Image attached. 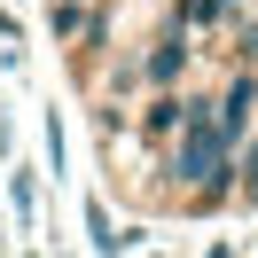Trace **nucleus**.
Returning <instances> with one entry per match:
<instances>
[{
    "label": "nucleus",
    "mask_w": 258,
    "mask_h": 258,
    "mask_svg": "<svg viewBox=\"0 0 258 258\" xmlns=\"http://www.w3.org/2000/svg\"><path fill=\"white\" fill-rule=\"evenodd\" d=\"M172 180L188 188L196 211H211V204L235 196V141L211 125V102H196V94H188V117L172 133Z\"/></svg>",
    "instance_id": "obj_1"
},
{
    "label": "nucleus",
    "mask_w": 258,
    "mask_h": 258,
    "mask_svg": "<svg viewBox=\"0 0 258 258\" xmlns=\"http://www.w3.org/2000/svg\"><path fill=\"white\" fill-rule=\"evenodd\" d=\"M235 16V0H180V24H219Z\"/></svg>",
    "instance_id": "obj_8"
},
{
    "label": "nucleus",
    "mask_w": 258,
    "mask_h": 258,
    "mask_svg": "<svg viewBox=\"0 0 258 258\" xmlns=\"http://www.w3.org/2000/svg\"><path fill=\"white\" fill-rule=\"evenodd\" d=\"M180 71H188V39H180V32L149 39V55H141V79H149V86H172Z\"/></svg>",
    "instance_id": "obj_3"
},
{
    "label": "nucleus",
    "mask_w": 258,
    "mask_h": 258,
    "mask_svg": "<svg viewBox=\"0 0 258 258\" xmlns=\"http://www.w3.org/2000/svg\"><path fill=\"white\" fill-rule=\"evenodd\" d=\"M235 196L258 211V133H242V141H235Z\"/></svg>",
    "instance_id": "obj_5"
},
{
    "label": "nucleus",
    "mask_w": 258,
    "mask_h": 258,
    "mask_svg": "<svg viewBox=\"0 0 258 258\" xmlns=\"http://www.w3.org/2000/svg\"><path fill=\"white\" fill-rule=\"evenodd\" d=\"M180 117H188V94L157 86V94H149V110H141V133H149V141H172V133H180Z\"/></svg>",
    "instance_id": "obj_4"
},
{
    "label": "nucleus",
    "mask_w": 258,
    "mask_h": 258,
    "mask_svg": "<svg viewBox=\"0 0 258 258\" xmlns=\"http://www.w3.org/2000/svg\"><path fill=\"white\" fill-rule=\"evenodd\" d=\"M55 39H71V47H79V39H94V16H86V0H55Z\"/></svg>",
    "instance_id": "obj_6"
},
{
    "label": "nucleus",
    "mask_w": 258,
    "mask_h": 258,
    "mask_svg": "<svg viewBox=\"0 0 258 258\" xmlns=\"http://www.w3.org/2000/svg\"><path fill=\"white\" fill-rule=\"evenodd\" d=\"M8 196H16V219H39V180H32V172L8 180Z\"/></svg>",
    "instance_id": "obj_9"
},
{
    "label": "nucleus",
    "mask_w": 258,
    "mask_h": 258,
    "mask_svg": "<svg viewBox=\"0 0 258 258\" xmlns=\"http://www.w3.org/2000/svg\"><path fill=\"white\" fill-rule=\"evenodd\" d=\"M250 117H258V79H250V71H235V79L219 86V102H211V125H219L227 141H242Z\"/></svg>",
    "instance_id": "obj_2"
},
{
    "label": "nucleus",
    "mask_w": 258,
    "mask_h": 258,
    "mask_svg": "<svg viewBox=\"0 0 258 258\" xmlns=\"http://www.w3.org/2000/svg\"><path fill=\"white\" fill-rule=\"evenodd\" d=\"M86 235H94L102 258H125V242H133V235H117V227H110V211H102V204H86Z\"/></svg>",
    "instance_id": "obj_7"
},
{
    "label": "nucleus",
    "mask_w": 258,
    "mask_h": 258,
    "mask_svg": "<svg viewBox=\"0 0 258 258\" xmlns=\"http://www.w3.org/2000/svg\"><path fill=\"white\" fill-rule=\"evenodd\" d=\"M250 55H258V39H250Z\"/></svg>",
    "instance_id": "obj_10"
}]
</instances>
